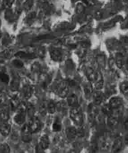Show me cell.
Wrapping results in <instances>:
<instances>
[{"mask_svg": "<svg viewBox=\"0 0 128 153\" xmlns=\"http://www.w3.org/2000/svg\"><path fill=\"white\" fill-rule=\"evenodd\" d=\"M27 108V105L22 102L16 110V112L13 117V120L16 124L18 125L24 124L26 117Z\"/></svg>", "mask_w": 128, "mask_h": 153, "instance_id": "cell-1", "label": "cell"}, {"mask_svg": "<svg viewBox=\"0 0 128 153\" xmlns=\"http://www.w3.org/2000/svg\"><path fill=\"white\" fill-rule=\"evenodd\" d=\"M53 89L59 96L63 98L66 97L68 94V88L66 82H55Z\"/></svg>", "mask_w": 128, "mask_h": 153, "instance_id": "cell-2", "label": "cell"}, {"mask_svg": "<svg viewBox=\"0 0 128 153\" xmlns=\"http://www.w3.org/2000/svg\"><path fill=\"white\" fill-rule=\"evenodd\" d=\"M28 124L33 133L39 132L42 129V126L41 121L35 116L30 118Z\"/></svg>", "mask_w": 128, "mask_h": 153, "instance_id": "cell-3", "label": "cell"}, {"mask_svg": "<svg viewBox=\"0 0 128 153\" xmlns=\"http://www.w3.org/2000/svg\"><path fill=\"white\" fill-rule=\"evenodd\" d=\"M32 133L33 132L28 124H24L21 130V137L22 141L25 143H30L32 140Z\"/></svg>", "mask_w": 128, "mask_h": 153, "instance_id": "cell-4", "label": "cell"}, {"mask_svg": "<svg viewBox=\"0 0 128 153\" xmlns=\"http://www.w3.org/2000/svg\"><path fill=\"white\" fill-rule=\"evenodd\" d=\"M71 119L78 125H80L83 123V117L81 112L77 108H73L70 112Z\"/></svg>", "mask_w": 128, "mask_h": 153, "instance_id": "cell-5", "label": "cell"}, {"mask_svg": "<svg viewBox=\"0 0 128 153\" xmlns=\"http://www.w3.org/2000/svg\"><path fill=\"white\" fill-rule=\"evenodd\" d=\"M11 129V125L8 121L1 122L0 124V133L4 137H7L9 135Z\"/></svg>", "mask_w": 128, "mask_h": 153, "instance_id": "cell-6", "label": "cell"}, {"mask_svg": "<svg viewBox=\"0 0 128 153\" xmlns=\"http://www.w3.org/2000/svg\"><path fill=\"white\" fill-rule=\"evenodd\" d=\"M34 87L32 85L27 84L23 88V96L25 99H28L32 97L34 92Z\"/></svg>", "mask_w": 128, "mask_h": 153, "instance_id": "cell-7", "label": "cell"}, {"mask_svg": "<svg viewBox=\"0 0 128 153\" xmlns=\"http://www.w3.org/2000/svg\"><path fill=\"white\" fill-rule=\"evenodd\" d=\"M50 145V140L47 134H43L39 139V145L43 150L47 149Z\"/></svg>", "mask_w": 128, "mask_h": 153, "instance_id": "cell-8", "label": "cell"}, {"mask_svg": "<svg viewBox=\"0 0 128 153\" xmlns=\"http://www.w3.org/2000/svg\"><path fill=\"white\" fill-rule=\"evenodd\" d=\"M51 77L50 75L44 73L41 74L40 82L41 86L44 88H46L51 83Z\"/></svg>", "mask_w": 128, "mask_h": 153, "instance_id": "cell-9", "label": "cell"}, {"mask_svg": "<svg viewBox=\"0 0 128 153\" xmlns=\"http://www.w3.org/2000/svg\"><path fill=\"white\" fill-rule=\"evenodd\" d=\"M110 105L112 109H118L120 108L123 103L122 99L119 97H114L110 100Z\"/></svg>", "mask_w": 128, "mask_h": 153, "instance_id": "cell-10", "label": "cell"}, {"mask_svg": "<svg viewBox=\"0 0 128 153\" xmlns=\"http://www.w3.org/2000/svg\"><path fill=\"white\" fill-rule=\"evenodd\" d=\"M10 105L12 110L16 111L19 105L21 103V101L18 94H15L10 99Z\"/></svg>", "mask_w": 128, "mask_h": 153, "instance_id": "cell-11", "label": "cell"}, {"mask_svg": "<svg viewBox=\"0 0 128 153\" xmlns=\"http://www.w3.org/2000/svg\"><path fill=\"white\" fill-rule=\"evenodd\" d=\"M86 75L89 80L92 82H95L98 77V74L93 69L88 68L86 70Z\"/></svg>", "mask_w": 128, "mask_h": 153, "instance_id": "cell-12", "label": "cell"}, {"mask_svg": "<svg viewBox=\"0 0 128 153\" xmlns=\"http://www.w3.org/2000/svg\"><path fill=\"white\" fill-rule=\"evenodd\" d=\"M67 102L68 105L72 108H77L79 105L77 97L75 94L71 95L68 97Z\"/></svg>", "mask_w": 128, "mask_h": 153, "instance_id": "cell-13", "label": "cell"}, {"mask_svg": "<svg viewBox=\"0 0 128 153\" xmlns=\"http://www.w3.org/2000/svg\"><path fill=\"white\" fill-rule=\"evenodd\" d=\"M106 96L103 93L101 92H96L94 95V102L95 104L100 105L104 102Z\"/></svg>", "mask_w": 128, "mask_h": 153, "instance_id": "cell-14", "label": "cell"}, {"mask_svg": "<svg viewBox=\"0 0 128 153\" xmlns=\"http://www.w3.org/2000/svg\"><path fill=\"white\" fill-rule=\"evenodd\" d=\"M65 134L68 139L73 140L77 136V130L74 127H69L65 130Z\"/></svg>", "mask_w": 128, "mask_h": 153, "instance_id": "cell-15", "label": "cell"}, {"mask_svg": "<svg viewBox=\"0 0 128 153\" xmlns=\"http://www.w3.org/2000/svg\"><path fill=\"white\" fill-rule=\"evenodd\" d=\"M10 89L13 91H16L20 87V79L18 77H15L10 82Z\"/></svg>", "mask_w": 128, "mask_h": 153, "instance_id": "cell-16", "label": "cell"}, {"mask_svg": "<svg viewBox=\"0 0 128 153\" xmlns=\"http://www.w3.org/2000/svg\"><path fill=\"white\" fill-rule=\"evenodd\" d=\"M62 129V122L59 117H56L52 125V130L54 132L60 131Z\"/></svg>", "mask_w": 128, "mask_h": 153, "instance_id": "cell-17", "label": "cell"}, {"mask_svg": "<svg viewBox=\"0 0 128 153\" xmlns=\"http://www.w3.org/2000/svg\"><path fill=\"white\" fill-rule=\"evenodd\" d=\"M10 118V114L8 109H2L0 111V120L1 122L8 121Z\"/></svg>", "mask_w": 128, "mask_h": 153, "instance_id": "cell-18", "label": "cell"}, {"mask_svg": "<svg viewBox=\"0 0 128 153\" xmlns=\"http://www.w3.org/2000/svg\"><path fill=\"white\" fill-rule=\"evenodd\" d=\"M9 75L5 71H0V81L3 84H8L10 82Z\"/></svg>", "mask_w": 128, "mask_h": 153, "instance_id": "cell-19", "label": "cell"}, {"mask_svg": "<svg viewBox=\"0 0 128 153\" xmlns=\"http://www.w3.org/2000/svg\"><path fill=\"white\" fill-rule=\"evenodd\" d=\"M31 70L34 73H37V74H39L40 75L45 73L44 68L42 67L39 63H34L32 66Z\"/></svg>", "mask_w": 128, "mask_h": 153, "instance_id": "cell-20", "label": "cell"}, {"mask_svg": "<svg viewBox=\"0 0 128 153\" xmlns=\"http://www.w3.org/2000/svg\"><path fill=\"white\" fill-rule=\"evenodd\" d=\"M56 109L62 114H65L67 111V105L63 102H59L56 104Z\"/></svg>", "mask_w": 128, "mask_h": 153, "instance_id": "cell-21", "label": "cell"}, {"mask_svg": "<svg viewBox=\"0 0 128 153\" xmlns=\"http://www.w3.org/2000/svg\"><path fill=\"white\" fill-rule=\"evenodd\" d=\"M35 112L36 109L34 105L31 103H29L27 105V114H28V117L30 118L33 117L35 116Z\"/></svg>", "mask_w": 128, "mask_h": 153, "instance_id": "cell-22", "label": "cell"}, {"mask_svg": "<svg viewBox=\"0 0 128 153\" xmlns=\"http://www.w3.org/2000/svg\"><path fill=\"white\" fill-rule=\"evenodd\" d=\"M47 112L51 114L55 113L56 110V106L54 102L52 100H51L49 101L47 103Z\"/></svg>", "mask_w": 128, "mask_h": 153, "instance_id": "cell-23", "label": "cell"}, {"mask_svg": "<svg viewBox=\"0 0 128 153\" xmlns=\"http://www.w3.org/2000/svg\"><path fill=\"white\" fill-rule=\"evenodd\" d=\"M102 110L103 113L108 116H112L113 113L112 108L110 104H105L102 108Z\"/></svg>", "mask_w": 128, "mask_h": 153, "instance_id": "cell-24", "label": "cell"}, {"mask_svg": "<svg viewBox=\"0 0 128 153\" xmlns=\"http://www.w3.org/2000/svg\"><path fill=\"white\" fill-rule=\"evenodd\" d=\"M116 88L113 84H109L107 85L106 88V94L108 95H112L116 92Z\"/></svg>", "mask_w": 128, "mask_h": 153, "instance_id": "cell-25", "label": "cell"}, {"mask_svg": "<svg viewBox=\"0 0 128 153\" xmlns=\"http://www.w3.org/2000/svg\"><path fill=\"white\" fill-rule=\"evenodd\" d=\"M10 148L7 143H4L0 144V153H10Z\"/></svg>", "mask_w": 128, "mask_h": 153, "instance_id": "cell-26", "label": "cell"}, {"mask_svg": "<svg viewBox=\"0 0 128 153\" xmlns=\"http://www.w3.org/2000/svg\"><path fill=\"white\" fill-rule=\"evenodd\" d=\"M120 89L124 95H128V82L126 81H123L120 85Z\"/></svg>", "mask_w": 128, "mask_h": 153, "instance_id": "cell-27", "label": "cell"}, {"mask_svg": "<svg viewBox=\"0 0 128 153\" xmlns=\"http://www.w3.org/2000/svg\"><path fill=\"white\" fill-rule=\"evenodd\" d=\"M122 146V140L121 138L115 140L113 145V149L115 152L119 151L121 149Z\"/></svg>", "mask_w": 128, "mask_h": 153, "instance_id": "cell-28", "label": "cell"}, {"mask_svg": "<svg viewBox=\"0 0 128 153\" xmlns=\"http://www.w3.org/2000/svg\"><path fill=\"white\" fill-rule=\"evenodd\" d=\"M39 112L41 115L44 116L47 112V106L45 103H42L39 106Z\"/></svg>", "mask_w": 128, "mask_h": 153, "instance_id": "cell-29", "label": "cell"}, {"mask_svg": "<svg viewBox=\"0 0 128 153\" xmlns=\"http://www.w3.org/2000/svg\"><path fill=\"white\" fill-rule=\"evenodd\" d=\"M84 90H85V93L86 96H89L92 93V91H93V89H92V87L91 84H89V83H87V84H86L84 86Z\"/></svg>", "mask_w": 128, "mask_h": 153, "instance_id": "cell-30", "label": "cell"}, {"mask_svg": "<svg viewBox=\"0 0 128 153\" xmlns=\"http://www.w3.org/2000/svg\"><path fill=\"white\" fill-rule=\"evenodd\" d=\"M12 65L15 68H22L24 67V64L21 61L19 60H15L12 62Z\"/></svg>", "mask_w": 128, "mask_h": 153, "instance_id": "cell-31", "label": "cell"}, {"mask_svg": "<svg viewBox=\"0 0 128 153\" xmlns=\"http://www.w3.org/2000/svg\"><path fill=\"white\" fill-rule=\"evenodd\" d=\"M66 83L67 85L69 86H75L77 84V82L74 79H68L66 81Z\"/></svg>", "mask_w": 128, "mask_h": 153, "instance_id": "cell-32", "label": "cell"}, {"mask_svg": "<svg viewBox=\"0 0 128 153\" xmlns=\"http://www.w3.org/2000/svg\"><path fill=\"white\" fill-rule=\"evenodd\" d=\"M109 121L111 125H115L117 123V121L116 120V119L114 118V117H111Z\"/></svg>", "mask_w": 128, "mask_h": 153, "instance_id": "cell-33", "label": "cell"}, {"mask_svg": "<svg viewBox=\"0 0 128 153\" xmlns=\"http://www.w3.org/2000/svg\"><path fill=\"white\" fill-rule=\"evenodd\" d=\"M3 101V97H2L1 94L0 93V103Z\"/></svg>", "mask_w": 128, "mask_h": 153, "instance_id": "cell-34", "label": "cell"}]
</instances>
